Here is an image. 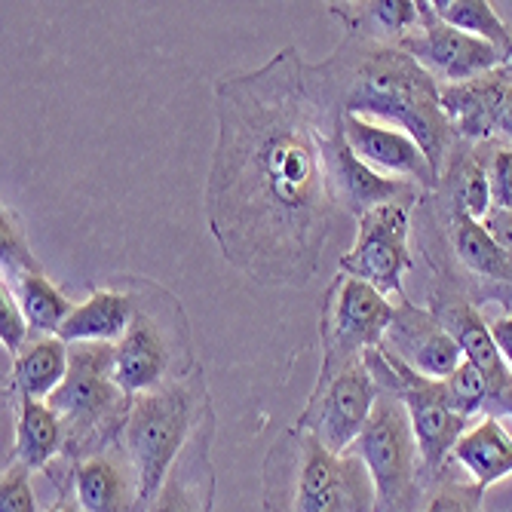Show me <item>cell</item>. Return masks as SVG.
<instances>
[{"mask_svg": "<svg viewBox=\"0 0 512 512\" xmlns=\"http://www.w3.org/2000/svg\"><path fill=\"white\" fill-rule=\"evenodd\" d=\"M46 402L65 424L62 460L77 463L117 445L132 396L114 381V344H74L68 378Z\"/></svg>", "mask_w": 512, "mask_h": 512, "instance_id": "cell-6", "label": "cell"}, {"mask_svg": "<svg viewBox=\"0 0 512 512\" xmlns=\"http://www.w3.org/2000/svg\"><path fill=\"white\" fill-rule=\"evenodd\" d=\"M215 120L203 194L212 240L258 286H307L332 230L350 218L325 154L341 120L313 99L295 46L255 71L218 77Z\"/></svg>", "mask_w": 512, "mask_h": 512, "instance_id": "cell-1", "label": "cell"}, {"mask_svg": "<svg viewBox=\"0 0 512 512\" xmlns=\"http://www.w3.org/2000/svg\"><path fill=\"white\" fill-rule=\"evenodd\" d=\"M264 512H378L365 463L335 454L313 433L289 427L264 457Z\"/></svg>", "mask_w": 512, "mask_h": 512, "instance_id": "cell-3", "label": "cell"}, {"mask_svg": "<svg viewBox=\"0 0 512 512\" xmlns=\"http://www.w3.org/2000/svg\"><path fill=\"white\" fill-rule=\"evenodd\" d=\"M209 408L212 402L203 365H197L188 378L169 381L132 399L120 445L126 448L138 473V491H142L145 512Z\"/></svg>", "mask_w": 512, "mask_h": 512, "instance_id": "cell-5", "label": "cell"}, {"mask_svg": "<svg viewBox=\"0 0 512 512\" xmlns=\"http://www.w3.org/2000/svg\"><path fill=\"white\" fill-rule=\"evenodd\" d=\"M304 80L335 120L365 117L405 129L424 148L436 175H445L454 132L442 111L439 80L405 50L347 31L325 62H304Z\"/></svg>", "mask_w": 512, "mask_h": 512, "instance_id": "cell-2", "label": "cell"}, {"mask_svg": "<svg viewBox=\"0 0 512 512\" xmlns=\"http://www.w3.org/2000/svg\"><path fill=\"white\" fill-rule=\"evenodd\" d=\"M497 135L512 138V83L506 86L503 99H500V114H497Z\"/></svg>", "mask_w": 512, "mask_h": 512, "instance_id": "cell-35", "label": "cell"}, {"mask_svg": "<svg viewBox=\"0 0 512 512\" xmlns=\"http://www.w3.org/2000/svg\"><path fill=\"white\" fill-rule=\"evenodd\" d=\"M399 50L442 83H467L500 68L497 46L442 22L433 10V0H421V25L399 43Z\"/></svg>", "mask_w": 512, "mask_h": 512, "instance_id": "cell-11", "label": "cell"}, {"mask_svg": "<svg viewBox=\"0 0 512 512\" xmlns=\"http://www.w3.org/2000/svg\"><path fill=\"white\" fill-rule=\"evenodd\" d=\"M503 417H512V405H509V408H506V414H503Z\"/></svg>", "mask_w": 512, "mask_h": 512, "instance_id": "cell-38", "label": "cell"}, {"mask_svg": "<svg viewBox=\"0 0 512 512\" xmlns=\"http://www.w3.org/2000/svg\"><path fill=\"white\" fill-rule=\"evenodd\" d=\"M375 482L378 512H417L424 497V463L402 399L381 390L375 411L350 448Z\"/></svg>", "mask_w": 512, "mask_h": 512, "instance_id": "cell-7", "label": "cell"}, {"mask_svg": "<svg viewBox=\"0 0 512 512\" xmlns=\"http://www.w3.org/2000/svg\"><path fill=\"white\" fill-rule=\"evenodd\" d=\"M417 200H396L387 206H378L365 212L356 221V243L347 255H341L338 270L362 279V283L375 286L381 295L402 292V279L411 270V249H408V234H411V209Z\"/></svg>", "mask_w": 512, "mask_h": 512, "instance_id": "cell-10", "label": "cell"}, {"mask_svg": "<svg viewBox=\"0 0 512 512\" xmlns=\"http://www.w3.org/2000/svg\"><path fill=\"white\" fill-rule=\"evenodd\" d=\"M488 181H491V209H512V148L491 151Z\"/></svg>", "mask_w": 512, "mask_h": 512, "instance_id": "cell-32", "label": "cell"}, {"mask_svg": "<svg viewBox=\"0 0 512 512\" xmlns=\"http://www.w3.org/2000/svg\"><path fill=\"white\" fill-rule=\"evenodd\" d=\"M46 512H80V506H77V500H74V494H62L50 509Z\"/></svg>", "mask_w": 512, "mask_h": 512, "instance_id": "cell-36", "label": "cell"}, {"mask_svg": "<svg viewBox=\"0 0 512 512\" xmlns=\"http://www.w3.org/2000/svg\"><path fill=\"white\" fill-rule=\"evenodd\" d=\"M0 341H4V350H10L13 356L31 341V325L7 286H0Z\"/></svg>", "mask_w": 512, "mask_h": 512, "instance_id": "cell-31", "label": "cell"}, {"mask_svg": "<svg viewBox=\"0 0 512 512\" xmlns=\"http://www.w3.org/2000/svg\"><path fill=\"white\" fill-rule=\"evenodd\" d=\"M325 154H329V169H332V181H335V194H338L341 206L347 209V215L353 221H359L371 209L396 203V200L427 197V191H421L417 184L399 181V178H387V175L375 172L371 166H365L350 151L341 126L335 132H329V138H325Z\"/></svg>", "mask_w": 512, "mask_h": 512, "instance_id": "cell-16", "label": "cell"}, {"mask_svg": "<svg viewBox=\"0 0 512 512\" xmlns=\"http://www.w3.org/2000/svg\"><path fill=\"white\" fill-rule=\"evenodd\" d=\"M433 10L442 22L497 46L500 53L512 43L506 22L497 16L494 4H488V0H433Z\"/></svg>", "mask_w": 512, "mask_h": 512, "instance_id": "cell-25", "label": "cell"}, {"mask_svg": "<svg viewBox=\"0 0 512 512\" xmlns=\"http://www.w3.org/2000/svg\"><path fill=\"white\" fill-rule=\"evenodd\" d=\"M448 188H451V209H460L473 218H485L491 212V181L488 166L482 157H460L448 169Z\"/></svg>", "mask_w": 512, "mask_h": 512, "instance_id": "cell-26", "label": "cell"}, {"mask_svg": "<svg viewBox=\"0 0 512 512\" xmlns=\"http://www.w3.org/2000/svg\"><path fill=\"white\" fill-rule=\"evenodd\" d=\"M135 316V298L123 286L92 289V295L71 310L59 338L65 344H117Z\"/></svg>", "mask_w": 512, "mask_h": 512, "instance_id": "cell-18", "label": "cell"}, {"mask_svg": "<svg viewBox=\"0 0 512 512\" xmlns=\"http://www.w3.org/2000/svg\"><path fill=\"white\" fill-rule=\"evenodd\" d=\"M482 224L491 234V240L503 249V255L512 261V209H491L482 218Z\"/></svg>", "mask_w": 512, "mask_h": 512, "instance_id": "cell-33", "label": "cell"}, {"mask_svg": "<svg viewBox=\"0 0 512 512\" xmlns=\"http://www.w3.org/2000/svg\"><path fill=\"white\" fill-rule=\"evenodd\" d=\"M393 316L396 304H390L387 295L362 283V279L338 273L322 304V365L316 381L338 375L344 365L359 362L368 350L381 347L393 325Z\"/></svg>", "mask_w": 512, "mask_h": 512, "instance_id": "cell-8", "label": "cell"}, {"mask_svg": "<svg viewBox=\"0 0 512 512\" xmlns=\"http://www.w3.org/2000/svg\"><path fill=\"white\" fill-rule=\"evenodd\" d=\"M451 463L467 470L482 491L512 476V436L503 427V417L485 414L476 427L463 433L451 451Z\"/></svg>", "mask_w": 512, "mask_h": 512, "instance_id": "cell-19", "label": "cell"}, {"mask_svg": "<svg viewBox=\"0 0 512 512\" xmlns=\"http://www.w3.org/2000/svg\"><path fill=\"white\" fill-rule=\"evenodd\" d=\"M0 512H37V497L31 485V470L10 460L0 479Z\"/></svg>", "mask_w": 512, "mask_h": 512, "instance_id": "cell-30", "label": "cell"}, {"mask_svg": "<svg viewBox=\"0 0 512 512\" xmlns=\"http://www.w3.org/2000/svg\"><path fill=\"white\" fill-rule=\"evenodd\" d=\"M485 491L473 479H454L439 473L427 482L417 512H482Z\"/></svg>", "mask_w": 512, "mask_h": 512, "instance_id": "cell-27", "label": "cell"}, {"mask_svg": "<svg viewBox=\"0 0 512 512\" xmlns=\"http://www.w3.org/2000/svg\"><path fill=\"white\" fill-rule=\"evenodd\" d=\"M491 338H494V344H497L506 368L512 371V313H506V316H500V319L491 322Z\"/></svg>", "mask_w": 512, "mask_h": 512, "instance_id": "cell-34", "label": "cell"}, {"mask_svg": "<svg viewBox=\"0 0 512 512\" xmlns=\"http://www.w3.org/2000/svg\"><path fill=\"white\" fill-rule=\"evenodd\" d=\"M381 387L368 371L365 359L344 365L338 375L316 381L304 411L298 414L295 427L313 433L325 448L335 454H347L362 436Z\"/></svg>", "mask_w": 512, "mask_h": 512, "instance_id": "cell-9", "label": "cell"}, {"mask_svg": "<svg viewBox=\"0 0 512 512\" xmlns=\"http://www.w3.org/2000/svg\"><path fill=\"white\" fill-rule=\"evenodd\" d=\"M68 494H74L80 512H145L138 473L120 442L71 463Z\"/></svg>", "mask_w": 512, "mask_h": 512, "instance_id": "cell-15", "label": "cell"}, {"mask_svg": "<svg viewBox=\"0 0 512 512\" xmlns=\"http://www.w3.org/2000/svg\"><path fill=\"white\" fill-rule=\"evenodd\" d=\"M0 270H4V286L16 283L19 276L25 273H40V261L34 258L28 240H25V230L16 218L13 209L4 206L0 212Z\"/></svg>", "mask_w": 512, "mask_h": 512, "instance_id": "cell-28", "label": "cell"}, {"mask_svg": "<svg viewBox=\"0 0 512 512\" xmlns=\"http://www.w3.org/2000/svg\"><path fill=\"white\" fill-rule=\"evenodd\" d=\"M506 86L509 83L500 77V71L467 83H439L442 111L451 123L454 138L485 142V138L497 135V114Z\"/></svg>", "mask_w": 512, "mask_h": 512, "instance_id": "cell-17", "label": "cell"}, {"mask_svg": "<svg viewBox=\"0 0 512 512\" xmlns=\"http://www.w3.org/2000/svg\"><path fill=\"white\" fill-rule=\"evenodd\" d=\"M497 71H500V77H503L506 83H512V43L500 53V68H497Z\"/></svg>", "mask_w": 512, "mask_h": 512, "instance_id": "cell-37", "label": "cell"}, {"mask_svg": "<svg viewBox=\"0 0 512 512\" xmlns=\"http://www.w3.org/2000/svg\"><path fill=\"white\" fill-rule=\"evenodd\" d=\"M7 289L16 295V301H19V307H22L34 335H59L65 319L74 310L68 295L43 270L19 276L16 283H10Z\"/></svg>", "mask_w": 512, "mask_h": 512, "instance_id": "cell-24", "label": "cell"}, {"mask_svg": "<svg viewBox=\"0 0 512 512\" xmlns=\"http://www.w3.org/2000/svg\"><path fill=\"white\" fill-rule=\"evenodd\" d=\"M381 347L396 353L408 368L430 381H448L463 362V350L454 335L430 310L414 307L405 295L399 298L393 325Z\"/></svg>", "mask_w": 512, "mask_h": 512, "instance_id": "cell-13", "label": "cell"}, {"mask_svg": "<svg viewBox=\"0 0 512 512\" xmlns=\"http://www.w3.org/2000/svg\"><path fill=\"white\" fill-rule=\"evenodd\" d=\"M329 13L344 22V31L378 43L399 46L421 25V0H371V4H332Z\"/></svg>", "mask_w": 512, "mask_h": 512, "instance_id": "cell-23", "label": "cell"}, {"mask_svg": "<svg viewBox=\"0 0 512 512\" xmlns=\"http://www.w3.org/2000/svg\"><path fill=\"white\" fill-rule=\"evenodd\" d=\"M65 454V424L50 402L19 399L13 460L28 470H50Z\"/></svg>", "mask_w": 512, "mask_h": 512, "instance_id": "cell-21", "label": "cell"}, {"mask_svg": "<svg viewBox=\"0 0 512 512\" xmlns=\"http://www.w3.org/2000/svg\"><path fill=\"white\" fill-rule=\"evenodd\" d=\"M448 237L457 261L476 273L485 283H494L497 289H512V261L503 255V249L491 240L485 224L467 212L451 209L448 212Z\"/></svg>", "mask_w": 512, "mask_h": 512, "instance_id": "cell-22", "label": "cell"}, {"mask_svg": "<svg viewBox=\"0 0 512 512\" xmlns=\"http://www.w3.org/2000/svg\"><path fill=\"white\" fill-rule=\"evenodd\" d=\"M114 283L135 298L132 325L114 344V381L120 390L135 399L169 381L188 378L200 362L178 298L142 276H117Z\"/></svg>", "mask_w": 512, "mask_h": 512, "instance_id": "cell-4", "label": "cell"}, {"mask_svg": "<svg viewBox=\"0 0 512 512\" xmlns=\"http://www.w3.org/2000/svg\"><path fill=\"white\" fill-rule=\"evenodd\" d=\"M71 368V347L59 335H34L16 356H13V390L19 399L46 402Z\"/></svg>", "mask_w": 512, "mask_h": 512, "instance_id": "cell-20", "label": "cell"}, {"mask_svg": "<svg viewBox=\"0 0 512 512\" xmlns=\"http://www.w3.org/2000/svg\"><path fill=\"white\" fill-rule=\"evenodd\" d=\"M215 411L209 408L200 427L194 430L191 442L184 445L172 470L166 473L157 497L151 500L148 512H212L215 509V463H212V445H215Z\"/></svg>", "mask_w": 512, "mask_h": 512, "instance_id": "cell-14", "label": "cell"}, {"mask_svg": "<svg viewBox=\"0 0 512 512\" xmlns=\"http://www.w3.org/2000/svg\"><path fill=\"white\" fill-rule=\"evenodd\" d=\"M445 390H448V399H451L454 411L460 417H467V421H473V417L488 411V402H491L488 381H485L482 371L467 359H463L460 368L445 381Z\"/></svg>", "mask_w": 512, "mask_h": 512, "instance_id": "cell-29", "label": "cell"}, {"mask_svg": "<svg viewBox=\"0 0 512 512\" xmlns=\"http://www.w3.org/2000/svg\"><path fill=\"white\" fill-rule=\"evenodd\" d=\"M341 132L347 138L350 151L375 172L399 181H411L421 191H436L439 175L430 166L424 148L414 142L405 129L365 120V117H341Z\"/></svg>", "mask_w": 512, "mask_h": 512, "instance_id": "cell-12", "label": "cell"}]
</instances>
